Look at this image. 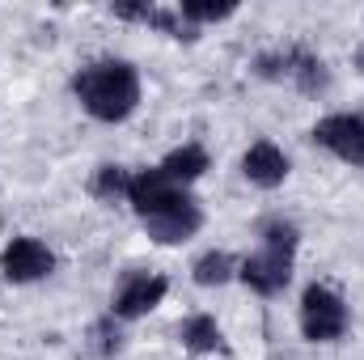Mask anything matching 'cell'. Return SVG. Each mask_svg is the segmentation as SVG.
Segmentation results:
<instances>
[{
    "instance_id": "cell-1",
    "label": "cell",
    "mask_w": 364,
    "mask_h": 360,
    "mask_svg": "<svg viewBox=\"0 0 364 360\" xmlns=\"http://www.w3.org/2000/svg\"><path fill=\"white\" fill-rule=\"evenodd\" d=\"M127 203H132L136 216L144 221L149 238L161 242V246H178V242H186V238H195L199 225H203L199 203L182 191L178 182L166 179L161 166H157V170H140V174H132Z\"/></svg>"
},
{
    "instance_id": "cell-2",
    "label": "cell",
    "mask_w": 364,
    "mask_h": 360,
    "mask_svg": "<svg viewBox=\"0 0 364 360\" xmlns=\"http://www.w3.org/2000/svg\"><path fill=\"white\" fill-rule=\"evenodd\" d=\"M73 93L97 123H123L140 106V73L127 60H93L73 77Z\"/></svg>"
},
{
    "instance_id": "cell-3",
    "label": "cell",
    "mask_w": 364,
    "mask_h": 360,
    "mask_svg": "<svg viewBox=\"0 0 364 360\" xmlns=\"http://www.w3.org/2000/svg\"><path fill=\"white\" fill-rule=\"evenodd\" d=\"M259 238H263V246L237 263V275H242V284L255 288L259 297H275V292H284V284L292 280V255H296L301 233H296L292 221H267Z\"/></svg>"
},
{
    "instance_id": "cell-4",
    "label": "cell",
    "mask_w": 364,
    "mask_h": 360,
    "mask_svg": "<svg viewBox=\"0 0 364 360\" xmlns=\"http://www.w3.org/2000/svg\"><path fill=\"white\" fill-rule=\"evenodd\" d=\"M348 327H352V314L343 297L326 284H309L301 297V335L309 344H335L348 335Z\"/></svg>"
},
{
    "instance_id": "cell-5",
    "label": "cell",
    "mask_w": 364,
    "mask_h": 360,
    "mask_svg": "<svg viewBox=\"0 0 364 360\" xmlns=\"http://www.w3.org/2000/svg\"><path fill=\"white\" fill-rule=\"evenodd\" d=\"M255 73L267 77V81H292L301 93H322L331 85L326 64L314 51H301V47H288V51H275V55H259Z\"/></svg>"
},
{
    "instance_id": "cell-6",
    "label": "cell",
    "mask_w": 364,
    "mask_h": 360,
    "mask_svg": "<svg viewBox=\"0 0 364 360\" xmlns=\"http://www.w3.org/2000/svg\"><path fill=\"white\" fill-rule=\"evenodd\" d=\"M314 144L348 166H364V115H326L314 127Z\"/></svg>"
},
{
    "instance_id": "cell-7",
    "label": "cell",
    "mask_w": 364,
    "mask_h": 360,
    "mask_svg": "<svg viewBox=\"0 0 364 360\" xmlns=\"http://www.w3.org/2000/svg\"><path fill=\"white\" fill-rule=\"evenodd\" d=\"M51 268H55V255L38 238H13L0 250V275L9 284H34V280L51 275Z\"/></svg>"
},
{
    "instance_id": "cell-8",
    "label": "cell",
    "mask_w": 364,
    "mask_h": 360,
    "mask_svg": "<svg viewBox=\"0 0 364 360\" xmlns=\"http://www.w3.org/2000/svg\"><path fill=\"white\" fill-rule=\"evenodd\" d=\"M166 292H170L166 275H149V271L127 275V280H123V288L114 292V318H123V322L144 318V314H153V309L166 301Z\"/></svg>"
},
{
    "instance_id": "cell-9",
    "label": "cell",
    "mask_w": 364,
    "mask_h": 360,
    "mask_svg": "<svg viewBox=\"0 0 364 360\" xmlns=\"http://www.w3.org/2000/svg\"><path fill=\"white\" fill-rule=\"evenodd\" d=\"M242 174H246V182L272 191V186H279V182L288 179V157H284V149L272 144V140H255L246 149V157H242Z\"/></svg>"
},
{
    "instance_id": "cell-10",
    "label": "cell",
    "mask_w": 364,
    "mask_h": 360,
    "mask_svg": "<svg viewBox=\"0 0 364 360\" xmlns=\"http://www.w3.org/2000/svg\"><path fill=\"white\" fill-rule=\"evenodd\" d=\"M114 17H123V21H144V26H153V30H161V34H170V38H195V26H186L178 13H170V9H157V4H114Z\"/></svg>"
},
{
    "instance_id": "cell-11",
    "label": "cell",
    "mask_w": 364,
    "mask_h": 360,
    "mask_svg": "<svg viewBox=\"0 0 364 360\" xmlns=\"http://www.w3.org/2000/svg\"><path fill=\"white\" fill-rule=\"evenodd\" d=\"M182 348L195 352V356H208V352H225V331L216 327L212 314H191L186 322L178 327Z\"/></svg>"
},
{
    "instance_id": "cell-12",
    "label": "cell",
    "mask_w": 364,
    "mask_h": 360,
    "mask_svg": "<svg viewBox=\"0 0 364 360\" xmlns=\"http://www.w3.org/2000/svg\"><path fill=\"white\" fill-rule=\"evenodd\" d=\"M203 170H208V153H203L199 144H182V149H174V153L161 162V174L170 182H178V186L195 182Z\"/></svg>"
},
{
    "instance_id": "cell-13",
    "label": "cell",
    "mask_w": 364,
    "mask_h": 360,
    "mask_svg": "<svg viewBox=\"0 0 364 360\" xmlns=\"http://www.w3.org/2000/svg\"><path fill=\"white\" fill-rule=\"evenodd\" d=\"M233 271H237L233 255H225V250H208V255H199V259H195L191 275H195V284H199V288H216V284H229V280H233Z\"/></svg>"
},
{
    "instance_id": "cell-14",
    "label": "cell",
    "mask_w": 364,
    "mask_h": 360,
    "mask_svg": "<svg viewBox=\"0 0 364 360\" xmlns=\"http://www.w3.org/2000/svg\"><path fill=\"white\" fill-rule=\"evenodd\" d=\"M237 13V4L233 0H182L178 4V17L186 26H203V21H225V17H233Z\"/></svg>"
},
{
    "instance_id": "cell-15",
    "label": "cell",
    "mask_w": 364,
    "mask_h": 360,
    "mask_svg": "<svg viewBox=\"0 0 364 360\" xmlns=\"http://www.w3.org/2000/svg\"><path fill=\"white\" fill-rule=\"evenodd\" d=\"M127 186H132V174L123 170V166H102L97 174H93V195L97 199H119V195H127Z\"/></svg>"
},
{
    "instance_id": "cell-16",
    "label": "cell",
    "mask_w": 364,
    "mask_h": 360,
    "mask_svg": "<svg viewBox=\"0 0 364 360\" xmlns=\"http://www.w3.org/2000/svg\"><path fill=\"white\" fill-rule=\"evenodd\" d=\"M356 68H360V73H364V43H360V47H356Z\"/></svg>"
}]
</instances>
